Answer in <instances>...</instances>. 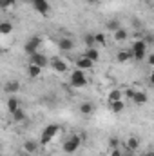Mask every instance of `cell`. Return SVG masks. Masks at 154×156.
Listing matches in <instances>:
<instances>
[{
  "instance_id": "ac0fdd59",
  "label": "cell",
  "mask_w": 154,
  "mask_h": 156,
  "mask_svg": "<svg viewBox=\"0 0 154 156\" xmlns=\"http://www.w3.org/2000/svg\"><path fill=\"white\" fill-rule=\"evenodd\" d=\"M118 100H123V93L120 89H111L109 94H107V102L113 104V102H118Z\"/></svg>"
},
{
  "instance_id": "cb8c5ba5",
  "label": "cell",
  "mask_w": 154,
  "mask_h": 156,
  "mask_svg": "<svg viewBox=\"0 0 154 156\" xmlns=\"http://www.w3.org/2000/svg\"><path fill=\"white\" fill-rule=\"evenodd\" d=\"M109 105H111V111H113V113H121V111L125 109V102H123V100L113 102V104H109Z\"/></svg>"
},
{
  "instance_id": "ffe728a7",
  "label": "cell",
  "mask_w": 154,
  "mask_h": 156,
  "mask_svg": "<svg viewBox=\"0 0 154 156\" xmlns=\"http://www.w3.org/2000/svg\"><path fill=\"white\" fill-rule=\"evenodd\" d=\"M83 55H85L87 58H91V60H93L94 64H96V62H98V58H100V51H98L96 47H87Z\"/></svg>"
},
{
  "instance_id": "8992f818",
  "label": "cell",
  "mask_w": 154,
  "mask_h": 156,
  "mask_svg": "<svg viewBox=\"0 0 154 156\" xmlns=\"http://www.w3.org/2000/svg\"><path fill=\"white\" fill-rule=\"evenodd\" d=\"M29 64H35V66H38V67L44 69L45 66H49V64H51V60H49L44 53H40V51H38V53H35V55H31V56H29Z\"/></svg>"
},
{
  "instance_id": "30bf717a",
  "label": "cell",
  "mask_w": 154,
  "mask_h": 156,
  "mask_svg": "<svg viewBox=\"0 0 154 156\" xmlns=\"http://www.w3.org/2000/svg\"><path fill=\"white\" fill-rule=\"evenodd\" d=\"M73 47H75L73 38H69V37H62V38L58 40V49H60L62 53H69V51H73Z\"/></svg>"
},
{
  "instance_id": "f546056e",
  "label": "cell",
  "mask_w": 154,
  "mask_h": 156,
  "mask_svg": "<svg viewBox=\"0 0 154 156\" xmlns=\"http://www.w3.org/2000/svg\"><path fill=\"white\" fill-rule=\"evenodd\" d=\"M145 42H147V45H151V44H154V35L152 33H145Z\"/></svg>"
},
{
  "instance_id": "5bb4252c",
  "label": "cell",
  "mask_w": 154,
  "mask_h": 156,
  "mask_svg": "<svg viewBox=\"0 0 154 156\" xmlns=\"http://www.w3.org/2000/svg\"><path fill=\"white\" fill-rule=\"evenodd\" d=\"M33 7L38 11L40 15H47L49 13V2L47 0H31Z\"/></svg>"
},
{
  "instance_id": "7a4b0ae2",
  "label": "cell",
  "mask_w": 154,
  "mask_h": 156,
  "mask_svg": "<svg viewBox=\"0 0 154 156\" xmlns=\"http://www.w3.org/2000/svg\"><path fill=\"white\" fill-rule=\"evenodd\" d=\"M69 83L73 89H83L89 85V78H87V73L82 71V69H75L69 76Z\"/></svg>"
},
{
  "instance_id": "d6a6232c",
  "label": "cell",
  "mask_w": 154,
  "mask_h": 156,
  "mask_svg": "<svg viewBox=\"0 0 154 156\" xmlns=\"http://www.w3.org/2000/svg\"><path fill=\"white\" fill-rule=\"evenodd\" d=\"M118 145H120V144H118V140L113 138V140H111V147H118Z\"/></svg>"
},
{
  "instance_id": "277c9868",
  "label": "cell",
  "mask_w": 154,
  "mask_h": 156,
  "mask_svg": "<svg viewBox=\"0 0 154 156\" xmlns=\"http://www.w3.org/2000/svg\"><path fill=\"white\" fill-rule=\"evenodd\" d=\"M80 145H82V138H80L78 134H71V136L65 138V142L62 144V151H64L65 154H75L78 149H80Z\"/></svg>"
},
{
  "instance_id": "52a82bcc",
  "label": "cell",
  "mask_w": 154,
  "mask_h": 156,
  "mask_svg": "<svg viewBox=\"0 0 154 156\" xmlns=\"http://www.w3.org/2000/svg\"><path fill=\"white\" fill-rule=\"evenodd\" d=\"M75 67H76V69H82V71H91V69L94 67V62H93L91 58H87L85 55H82V56H78L76 58Z\"/></svg>"
},
{
  "instance_id": "4fadbf2b",
  "label": "cell",
  "mask_w": 154,
  "mask_h": 156,
  "mask_svg": "<svg viewBox=\"0 0 154 156\" xmlns=\"http://www.w3.org/2000/svg\"><path fill=\"white\" fill-rule=\"evenodd\" d=\"M140 149V140L138 136H129L125 140V151H131V153H136Z\"/></svg>"
},
{
  "instance_id": "83f0119b",
  "label": "cell",
  "mask_w": 154,
  "mask_h": 156,
  "mask_svg": "<svg viewBox=\"0 0 154 156\" xmlns=\"http://www.w3.org/2000/svg\"><path fill=\"white\" fill-rule=\"evenodd\" d=\"M83 40H85L87 47H96V44H94V33H87V35L83 37Z\"/></svg>"
},
{
  "instance_id": "e575fe53",
  "label": "cell",
  "mask_w": 154,
  "mask_h": 156,
  "mask_svg": "<svg viewBox=\"0 0 154 156\" xmlns=\"http://www.w3.org/2000/svg\"><path fill=\"white\" fill-rule=\"evenodd\" d=\"M20 156H31L29 153H20Z\"/></svg>"
},
{
  "instance_id": "6da1fadb",
  "label": "cell",
  "mask_w": 154,
  "mask_h": 156,
  "mask_svg": "<svg viewBox=\"0 0 154 156\" xmlns=\"http://www.w3.org/2000/svg\"><path fill=\"white\" fill-rule=\"evenodd\" d=\"M147 49H149V45H147V42H145V38L142 35L132 37V40H131V51H132L136 62H142V60L147 58Z\"/></svg>"
},
{
  "instance_id": "74e56055",
  "label": "cell",
  "mask_w": 154,
  "mask_h": 156,
  "mask_svg": "<svg viewBox=\"0 0 154 156\" xmlns=\"http://www.w3.org/2000/svg\"><path fill=\"white\" fill-rule=\"evenodd\" d=\"M142 156H151V154H142Z\"/></svg>"
},
{
  "instance_id": "5b68a950",
  "label": "cell",
  "mask_w": 154,
  "mask_h": 156,
  "mask_svg": "<svg viewBox=\"0 0 154 156\" xmlns=\"http://www.w3.org/2000/svg\"><path fill=\"white\" fill-rule=\"evenodd\" d=\"M40 45H42V38L40 37H31V38L26 42V45H24V51L31 56V55H35V53H38Z\"/></svg>"
},
{
  "instance_id": "9c48e42d",
  "label": "cell",
  "mask_w": 154,
  "mask_h": 156,
  "mask_svg": "<svg viewBox=\"0 0 154 156\" xmlns=\"http://www.w3.org/2000/svg\"><path fill=\"white\" fill-rule=\"evenodd\" d=\"M114 58H116L118 64H127V62L134 60V55H132V51H131V47H129V49H120V51H116Z\"/></svg>"
},
{
  "instance_id": "3957f363",
  "label": "cell",
  "mask_w": 154,
  "mask_h": 156,
  "mask_svg": "<svg viewBox=\"0 0 154 156\" xmlns=\"http://www.w3.org/2000/svg\"><path fill=\"white\" fill-rule=\"evenodd\" d=\"M58 133H60V125H56V123H51V125H47V127H44V131H42V136H40V144L42 145H47V144H51L56 136H58Z\"/></svg>"
},
{
  "instance_id": "2e32d148",
  "label": "cell",
  "mask_w": 154,
  "mask_h": 156,
  "mask_svg": "<svg viewBox=\"0 0 154 156\" xmlns=\"http://www.w3.org/2000/svg\"><path fill=\"white\" fill-rule=\"evenodd\" d=\"M22 151H24V153H29V154L37 153V151H38V142H35V140H26Z\"/></svg>"
},
{
  "instance_id": "836d02e7",
  "label": "cell",
  "mask_w": 154,
  "mask_h": 156,
  "mask_svg": "<svg viewBox=\"0 0 154 156\" xmlns=\"http://www.w3.org/2000/svg\"><path fill=\"white\" fill-rule=\"evenodd\" d=\"M123 156H132V153L131 151H123Z\"/></svg>"
},
{
  "instance_id": "d590c367",
  "label": "cell",
  "mask_w": 154,
  "mask_h": 156,
  "mask_svg": "<svg viewBox=\"0 0 154 156\" xmlns=\"http://www.w3.org/2000/svg\"><path fill=\"white\" fill-rule=\"evenodd\" d=\"M87 2H93V4H96V2H100V0H87Z\"/></svg>"
},
{
  "instance_id": "8d00e7d4",
  "label": "cell",
  "mask_w": 154,
  "mask_h": 156,
  "mask_svg": "<svg viewBox=\"0 0 154 156\" xmlns=\"http://www.w3.org/2000/svg\"><path fill=\"white\" fill-rule=\"evenodd\" d=\"M149 154H151V156H154V151H151V153H149Z\"/></svg>"
},
{
  "instance_id": "d6986e66",
  "label": "cell",
  "mask_w": 154,
  "mask_h": 156,
  "mask_svg": "<svg viewBox=\"0 0 154 156\" xmlns=\"http://www.w3.org/2000/svg\"><path fill=\"white\" fill-rule=\"evenodd\" d=\"M16 109H20V102H18V98L13 94V96L7 98V111H9V113H15Z\"/></svg>"
},
{
  "instance_id": "4dcf8cb0",
  "label": "cell",
  "mask_w": 154,
  "mask_h": 156,
  "mask_svg": "<svg viewBox=\"0 0 154 156\" xmlns=\"http://www.w3.org/2000/svg\"><path fill=\"white\" fill-rule=\"evenodd\" d=\"M147 64H149L151 67H154V53H151V55H147Z\"/></svg>"
},
{
  "instance_id": "e0dca14e",
  "label": "cell",
  "mask_w": 154,
  "mask_h": 156,
  "mask_svg": "<svg viewBox=\"0 0 154 156\" xmlns=\"http://www.w3.org/2000/svg\"><path fill=\"white\" fill-rule=\"evenodd\" d=\"M78 111H80L83 116H89V115H93L94 105H93L91 102H82V104H80V107H78Z\"/></svg>"
},
{
  "instance_id": "9a60e30c",
  "label": "cell",
  "mask_w": 154,
  "mask_h": 156,
  "mask_svg": "<svg viewBox=\"0 0 154 156\" xmlns=\"http://www.w3.org/2000/svg\"><path fill=\"white\" fill-rule=\"evenodd\" d=\"M42 67H38V66H35V64H29L27 66V69H26V73H27V76L31 78V80H38L40 76H42Z\"/></svg>"
},
{
  "instance_id": "44dd1931",
  "label": "cell",
  "mask_w": 154,
  "mask_h": 156,
  "mask_svg": "<svg viewBox=\"0 0 154 156\" xmlns=\"http://www.w3.org/2000/svg\"><path fill=\"white\" fill-rule=\"evenodd\" d=\"M113 38H114V42H125V40L129 38V33H127V29L120 27L116 33H113Z\"/></svg>"
},
{
  "instance_id": "4316f807",
  "label": "cell",
  "mask_w": 154,
  "mask_h": 156,
  "mask_svg": "<svg viewBox=\"0 0 154 156\" xmlns=\"http://www.w3.org/2000/svg\"><path fill=\"white\" fill-rule=\"evenodd\" d=\"M15 4H16V0H0V7H2L4 11L13 9V7H15Z\"/></svg>"
},
{
  "instance_id": "7402d4cb",
  "label": "cell",
  "mask_w": 154,
  "mask_h": 156,
  "mask_svg": "<svg viewBox=\"0 0 154 156\" xmlns=\"http://www.w3.org/2000/svg\"><path fill=\"white\" fill-rule=\"evenodd\" d=\"M13 29H15V26H13L11 22H7V20H4V22L0 24V35H9Z\"/></svg>"
},
{
  "instance_id": "484cf974",
  "label": "cell",
  "mask_w": 154,
  "mask_h": 156,
  "mask_svg": "<svg viewBox=\"0 0 154 156\" xmlns=\"http://www.w3.org/2000/svg\"><path fill=\"white\" fill-rule=\"evenodd\" d=\"M120 27H121L120 20H109V22H107V31H109V33H116Z\"/></svg>"
},
{
  "instance_id": "1f68e13d",
  "label": "cell",
  "mask_w": 154,
  "mask_h": 156,
  "mask_svg": "<svg viewBox=\"0 0 154 156\" xmlns=\"http://www.w3.org/2000/svg\"><path fill=\"white\" fill-rule=\"evenodd\" d=\"M149 83H151V85L154 87V71L151 73V75H149Z\"/></svg>"
},
{
  "instance_id": "ba28073f",
  "label": "cell",
  "mask_w": 154,
  "mask_h": 156,
  "mask_svg": "<svg viewBox=\"0 0 154 156\" xmlns=\"http://www.w3.org/2000/svg\"><path fill=\"white\" fill-rule=\"evenodd\" d=\"M49 66L53 67V71H54L56 75H64V73H67V69H69L64 58H53Z\"/></svg>"
},
{
  "instance_id": "603a6c76",
  "label": "cell",
  "mask_w": 154,
  "mask_h": 156,
  "mask_svg": "<svg viewBox=\"0 0 154 156\" xmlns=\"http://www.w3.org/2000/svg\"><path fill=\"white\" fill-rule=\"evenodd\" d=\"M11 116H13V122H15V123H20V122L26 120V113H24L22 107H20V109H16L15 113H11Z\"/></svg>"
},
{
  "instance_id": "d4e9b609",
  "label": "cell",
  "mask_w": 154,
  "mask_h": 156,
  "mask_svg": "<svg viewBox=\"0 0 154 156\" xmlns=\"http://www.w3.org/2000/svg\"><path fill=\"white\" fill-rule=\"evenodd\" d=\"M94 44L105 47V45H107V37H105L103 33H94Z\"/></svg>"
},
{
  "instance_id": "8fae6325",
  "label": "cell",
  "mask_w": 154,
  "mask_h": 156,
  "mask_svg": "<svg viewBox=\"0 0 154 156\" xmlns=\"http://www.w3.org/2000/svg\"><path fill=\"white\" fill-rule=\"evenodd\" d=\"M18 91H20V82H18V80H9V82H5L4 93H7L9 96H13V94H16Z\"/></svg>"
},
{
  "instance_id": "7c38bea8",
  "label": "cell",
  "mask_w": 154,
  "mask_h": 156,
  "mask_svg": "<svg viewBox=\"0 0 154 156\" xmlns=\"http://www.w3.org/2000/svg\"><path fill=\"white\" fill-rule=\"evenodd\" d=\"M131 102H132L134 105H143V104H147V102H149V94H147L145 91H136Z\"/></svg>"
},
{
  "instance_id": "f1b7e54d",
  "label": "cell",
  "mask_w": 154,
  "mask_h": 156,
  "mask_svg": "<svg viewBox=\"0 0 154 156\" xmlns=\"http://www.w3.org/2000/svg\"><path fill=\"white\" fill-rule=\"evenodd\" d=\"M107 156H123V151H120V147H109Z\"/></svg>"
}]
</instances>
